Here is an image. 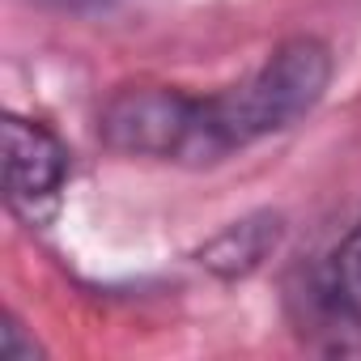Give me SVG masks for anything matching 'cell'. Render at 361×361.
<instances>
[{
  "mask_svg": "<svg viewBox=\"0 0 361 361\" xmlns=\"http://www.w3.org/2000/svg\"><path fill=\"white\" fill-rule=\"evenodd\" d=\"M98 132L115 153L209 166L221 161V145L213 136L209 98H192L170 85H128L119 90L102 115Z\"/></svg>",
  "mask_w": 361,
  "mask_h": 361,
  "instance_id": "obj_2",
  "label": "cell"
},
{
  "mask_svg": "<svg viewBox=\"0 0 361 361\" xmlns=\"http://www.w3.org/2000/svg\"><path fill=\"white\" fill-rule=\"evenodd\" d=\"M327 85H331V51L319 39L302 35L281 43L247 81L209 98V119L221 157L310 115L327 94Z\"/></svg>",
  "mask_w": 361,
  "mask_h": 361,
  "instance_id": "obj_1",
  "label": "cell"
},
{
  "mask_svg": "<svg viewBox=\"0 0 361 361\" xmlns=\"http://www.w3.org/2000/svg\"><path fill=\"white\" fill-rule=\"evenodd\" d=\"M285 238V217L281 213H247L243 221H230L221 234H213L196 259L200 268H209L213 276L221 281H238V276H251Z\"/></svg>",
  "mask_w": 361,
  "mask_h": 361,
  "instance_id": "obj_4",
  "label": "cell"
},
{
  "mask_svg": "<svg viewBox=\"0 0 361 361\" xmlns=\"http://www.w3.org/2000/svg\"><path fill=\"white\" fill-rule=\"evenodd\" d=\"M35 353H39V348H35V340H26L18 323H5V327H0V357H5V361L35 357Z\"/></svg>",
  "mask_w": 361,
  "mask_h": 361,
  "instance_id": "obj_6",
  "label": "cell"
},
{
  "mask_svg": "<svg viewBox=\"0 0 361 361\" xmlns=\"http://www.w3.org/2000/svg\"><path fill=\"white\" fill-rule=\"evenodd\" d=\"M60 5H98V0H60Z\"/></svg>",
  "mask_w": 361,
  "mask_h": 361,
  "instance_id": "obj_7",
  "label": "cell"
},
{
  "mask_svg": "<svg viewBox=\"0 0 361 361\" xmlns=\"http://www.w3.org/2000/svg\"><path fill=\"white\" fill-rule=\"evenodd\" d=\"M323 302L331 314H361V221L344 234V243L327 255L323 268Z\"/></svg>",
  "mask_w": 361,
  "mask_h": 361,
  "instance_id": "obj_5",
  "label": "cell"
},
{
  "mask_svg": "<svg viewBox=\"0 0 361 361\" xmlns=\"http://www.w3.org/2000/svg\"><path fill=\"white\" fill-rule=\"evenodd\" d=\"M68 178V149L35 119H5V200L30 226L43 221Z\"/></svg>",
  "mask_w": 361,
  "mask_h": 361,
  "instance_id": "obj_3",
  "label": "cell"
}]
</instances>
